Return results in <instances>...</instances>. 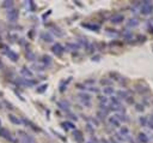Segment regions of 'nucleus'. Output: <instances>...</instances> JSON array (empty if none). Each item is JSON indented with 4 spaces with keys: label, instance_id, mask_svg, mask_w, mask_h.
Returning a JSON list of instances; mask_svg holds the SVG:
<instances>
[{
    "label": "nucleus",
    "instance_id": "obj_1",
    "mask_svg": "<svg viewBox=\"0 0 153 143\" xmlns=\"http://www.w3.org/2000/svg\"><path fill=\"white\" fill-rule=\"evenodd\" d=\"M17 133L19 136V143H36L34 137L31 136V135H29L28 132L23 131V130H19Z\"/></svg>",
    "mask_w": 153,
    "mask_h": 143
},
{
    "label": "nucleus",
    "instance_id": "obj_2",
    "mask_svg": "<svg viewBox=\"0 0 153 143\" xmlns=\"http://www.w3.org/2000/svg\"><path fill=\"white\" fill-rule=\"evenodd\" d=\"M0 137H3L5 140H9L12 143H18V138H16L14 136H12V133L10 132V130L6 129V128H0Z\"/></svg>",
    "mask_w": 153,
    "mask_h": 143
},
{
    "label": "nucleus",
    "instance_id": "obj_3",
    "mask_svg": "<svg viewBox=\"0 0 153 143\" xmlns=\"http://www.w3.org/2000/svg\"><path fill=\"white\" fill-rule=\"evenodd\" d=\"M6 16H7V19H9V22L16 23V22L18 21V17H19V10L16 9V7H13V9H11V10H7Z\"/></svg>",
    "mask_w": 153,
    "mask_h": 143
},
{
    "label": "nucleus",
    "instance_id": "obj_4",
    "mask_svg": "<svg viewBox=\"0 0 153 143\" xmlns=\"http://www.w3.org/2000/svg\"><path fill=\"white\" fill-rule=\"evenodd\" d=\"M16 83L18 85H23V87H34L36 84V81L33 78H17L16 79Z\"/></svg>",
    "mask_w": 153,
    "mask_h": 143
},
{
    "label": "nucleus",
    "instance_id": "obj_5",
    "mask_svg": "<svg viewBox=\"0 0 153 143\" xmlns=\"http://www.w3.org/2000/svg\"><path fill=\"white\" fill-rule=\"evenodd\" d=\"M79 100L82 101V104L86 107H91V95L87 93H79L78 94Z\"/></svg>",
    "mask_w": 153,
    "mask_h": 143
},
{
    "label": "nucleus",
    "instance_id": "obj_6",
    "mask_svg": "<svg viewBox=\"0 0 153 143\" xmlns=\"http://www.w3.org/2000/svg\"><path fill=\"white\" fill-rule=\"evenodd\" d=\"M4 47V53H5V55L9 59H11L12 61H18V59H19V55H18V53H16L14 51H12V50H10V48H7V47H5V46H3Z\"/></svg>",
    "mask_w": 153,
    "mask_h": 143
},
{
    "label": "nucleus",
    "instance_id": "obj_7",
    "mask_svg": "<svg viewBox=\"0 0 153 143\" xmlns=\"http://www.w3.org/2000/svg\"><path fill=\"white\" fill-rule=\"evenodd\" d=\"M152 11H153V5L150 1H145L141 4L140 12L142 14H150V13H152Z\"/></svg>",
    "mask_w": 153,
    "mask_h": 143
},
{
    "label": "nucleus",
    "instance_id": "obj_8",
    "mask_svg": "<svg viewBox=\"0 0 153 143\" xmlns=\"http://www.w3.org/2000/svg\"><path fill=\"white\" fill-rule=\"evenodd\" d=\"M52 51L55 55H58V57H61V55L65 53V47H63L61 43H55L53 47H52Z\"/></svg>",
    "mask_w": 153,
    "mask_h": 143
},
{
    "label": "nucleus",
    "instance_id": "obj_9",
    "mask_svg": "<svg viewBox=\"0 0 153 143\" xmlns=\"http://www.w3.org/2000/svg\"><path fill=\"white\" fill-rule=\"evenodd\" d=\"M22 124H25L27 126H29V128H30V129H33L34 131H37V132L41 131V129H39L35 123H33V122L29 120V119H27V118H23V119H22Z\"/></svg>",
    "mask_w": 153,
    "mask_h": 143
},
{
    "label": "nucleus",
    "instance_id": "obj_10",
    "mask_svg": "<svg viewBox=\"0 0 153 143\" xmlns=\"http://www.w3.org/2000/svg\"><path fill=\"white\" fill-rule=\"evenodd\" d=\"M58 106H59L62 111H65L66 113H68V112H69V102H68V101H66V100L59 101V102H58Z\"/></svg>",
    "mask_w": 153,
    "mask_h": 143
},
{
    "label": "nucleus",
    "instance_id": "obj_11",
    "mask_svg": "<svg viewBox=\"0 0 153 143\" xmlns=\"http://www.w3.org/2000/svg\"><path fill=\"white\" fill-rule=\"evenodd\" d=\"M20 75L23 76V78H33V71L29 70L28 67H22Z\"/></svg>",
    "mask_w": 153,
    "mask_h": 143
},
{
    "label": "nucleus",
    "instance_id": "obj_12",
    "mask_svg": "<svg viewBox=\"0 0 153 143\" xmlns=\"http://www.w3.org/2000/svg\"><path fill=\"white\" fill-rule=\"evenodd\" d=\"M73 136H74V140H75L78 143H83V142H84L83 132L80 131V130H74V131H73Z\"/></svg>",
    "mask_w": 153,
    "mask_h": 143
},
{
    "label": "nucleus",
    "instance_id": "obj_13",
    "mask_svg": "<svg viewBox=\"0 0 153 143\" xmlns=\"http://www.w3.org/2000/svg\"><path fill=\"white\" fill-rule=\"evenodd\" d=\"M84 28H86V29H88V30H92V31H97V30H99V25L98 24H92V23H83L82 24Z\"/></svg>",
    "mask_w": 153,
    "mask_h": 143
},
{
    "label": "nucleus",
    "instance_id": "obj_14",
    "mask_svg": "<svg viewBox=\"0 0 153 143\" xmlns=\"http://www.w3.org/2000/svg\"><path fill=\"white\" fill-rule=\"evenodd\" d=\"M9 120L14 125H20L22 124V119H19L18 117H16L13 114H9Z\"/></svg>",
    "mask_w": 153,
    "mask_h": 143
},
{
    "label": "nucleus",
    "instance_id": "obj_15",
    "mask_svg": "<svg viewBox=\"0 0 153 143\" xmlns=\"http://www.w3.org/2000/svg\"><path fill=\"white\" fill-rule=\"evenodd\" d=\"M41 37L44 42H53V35L50 33H42Z\"/></svg>",
    "mask_w": 153,
    "mask_h": 143
},
{
    "label": "nucleus",
    "instance_id": "obj_16",
    "mask_svg": "<svg viewBox=\"0 0 153 143\" xmlns=\"http://www.w3.org/2000/svg\"><path fill=\"white\" fill-rule=\"evenodd\" d=\"M41 63L46 66V67H48L50 64H52V58L49 57V55H43L42 57V59H41Z\"/></svg>",
    "mask_w": 153,
    "mask_h": 143
},
{
    "label": "nucleus",
    "instance_id": "obj_17",
    "mask_svg": "<svg viewBox=\"0 0 153 143\" xmlns=\"http://www.w3.org/2000/svg\"><path fill=\"white\" fill-rule=\"evenodd\" d=\"M71 81H72V77H69V78L67 79V82H66V81H62V82L60 83V87H59L60 89H59V90H60L61 93H63V91H65V90L67 89V85H68V83H69Z\"/></svg>",
    "mask_w": 153,
    "mask_h": 143
},
{
    "label": "nucleus",
    "instance_id": "obj_18",
    "mask_svg": "<svg viewBox=\"0 0 153 143\" xmlns=\"http://www.w3.org/2000/svg\"><path fill=\"white\" fill-rule=\"evenodd\" d=\"M123 19H124V17L122 14H114V16H112V18H111V22L115 23V24H117V23H121Z\"/></svg>",
    "mask_w": 153,
    "mask_h": 143
},
{
    "label": "nucleus",
    "instance_id": "obj_19",
    "mask_svg": "<svg viewBox=\"0 0 153 143\" xmlns=\"http://www.w3.org/2000/svg\"><path fill=\"white\" fill-rule=\"evenodd\" d=\"M3 7H4V9H6V10H11V9H13V7H14V3L11 1V0H6V1L3 3Z\"/></svg>",
    "mask_w": 153,
    "mask_h": 143
},
{
    "label": "nucleus",
    "instance_id": "obj_20",
    "mask_svg": "<svg viewBox=\"0 0 153 143\" xmlns=\"http://www.w3.org/2000/svg\"><path fill=\"white\" fill-rule=\"evenodd\" d=\"M109 123H110V125L115 126V128H118V126H120V122H118V119H117L115 116L109 118Z\"/></svg>",
    "mask_w": 153,
    "mask_h": 143
},
{
    "label": "nucleus",
    "instance_id": "obj_21",
    "mask_svg": "<svg viewBox=\"0 0 153 143\" xmlns=\"http://www.w3.org/2000/svg\"><path fill=\"white\" fill-rule=\"evenodd\" d=\"M138 140L141 142V143H148V137H147V135L146 133H139V136H138Z\"/></svg>",
    "mask_w": 153,
    "mask_h": 143
},
{
    "label": "nucleus",
    "instance_id": "obj_22",
    "mask_svg": "<svg viewBox=\"0 0 153 143\" xmlns=\"http://www.w3.org/2000/svg\"><path fill=\"white\" fill-rule=\"evenodd\" d=\"M117 95H118V99H123V100H126L128 96H129V94H128V91H123V90L117 91Z\"/></svg>",
    "mask_w": 153,
    "mask_h": 143
},
{
    "label": "nucleus",
    "instance_id": "obj_23",
    "mask_svg": "<svg viewBox=\"0 0 153 143\" xmlns=\"http://www.w3.org/2000/svg\"><path fill=\"white\" fill-rule=\"evenodd\" d=\"M27 58H28L29 60H31V61H34V60L36 59V55H35L34 52H31L30 50H27Z\"/></svg>",
    "mask_w": 153,
    "mask_h": 143
},
{
    "label": "nucleus",
    "instance_id": "obj_24",
    "mask_svg": "<svg viewBox=\"0 0 153 143\" xmlns=\"http://www.w3.org/2000/svg\"><path fill=\"white\" fill-rule=\"evenodd\" d=\"M95 83H96V79L95 78H88V79H85V81H84V84L86 87H93Z\"/></svg>",
    "mask_w": 153,
    "mask_h": 143
},
{
    "label": "nucleus",
    "instance_id": "obj_25",
    "mask_svg": "<svg viewBox=\"0 0 153 143\" xmlns=\"http://www.w3.org/2000/svg\"><path fill=\"white\" fill-rule=\"evenodd\" d=\"M61 125H62L66 130H67V129H75L74 124H73V123H71V122H65V123H62Z\"/></svg>",
    "mask_w": 153,
    "mask_h": 143
},
{
    "label": "nucleus",
    "instance_id": "obj_26",
    "mask_svg": "<svg viewBox=\"0 0 153 143\" xmlns=\"http://www.w3.org/2000/svg\"><path fill=\"white\" fill-rule=\"evenodd\" d=\"M33 67H34L36 71H43V70H46V69H47V67L42 64V63H39V64H34V65H33Z\"/></svg>",
    "mask_w": 153,
    "mask_h": 143
},
{
    "label": "nucleus",
    "instance_id": "obj_27",
    "mask_svg": "<svg viewBox=\"0 0 153 143\" xmlns=\"http://www.w3.org/2000/svg\"><path fill=\"white\" fill-rule=\"evenodd\" d=\"M103 93L105 95H111L115 93V90H114V88H111V87H105V88L103 89Z\"/></svg>",
    "mask_w": 153,
    "mask_h": 143
},
{
    "label": "nucleus",
    "instance_id": "obj_28",
    "mask_svg": "<svg viewBox=\"0 0 153 143\" xmlns=\"http://www.w3.org/2000/svg\"><path fill=\"white\" fill-rule=\"evenodd\" d=\"M139 24V22H138V19H129V21H128L127 22V25L128 27H136V25H138Z\"/></svg>",
    "mask_w": 153,
    "mask_h": 143
},
{
    "label": "nucleus",
    "instance_id": "obj_29",
    "mask_svg": "<svg viewBox=\"0 0 153 143\" xmlns=\"http://www.w3.org/2000/svg\"><path fill=\"white\" fill-rule=\"evenodd\" d=\"M47 88H48V85H47V84H42V85H39L38 88L36 89V91L41 94V93H44V91L47 90Z\"/></svg>",
    "mask_w": 153,
    "mask_h": 143
},
{
    "label": "nucleus",
    "instance_id": "obj_30",
    "mask_svg": "<svg viewBox=\"0 0 153 143\" xmlns=\"http://www.w3.org/2000/svg\"><path fill=\"white\" fill-rule=\"evenodd\" d=\"M67 47H69L71 50H78L80 46H79L78 43H75V42H74V43H73V42H68V43H67Z\"/></svg>",
    "mask_w": 153,
    "mask_h": 143
},
{
    "label": "nucleus",
    "instance_id": "obj_31",
    "mask_svg": "<svg viewBox=\"0 0 153 143\" xmlns=\"http://www.w3.org/2000/svg\"><path fill=\"white\" fill-rule=\"evenodd\" d=\"M98 100L101 102V105H107V102H108V98L107 96H98Z\"/></svg>",
    "mask_w": 153,
    "mask_h": 143
},
{
    "label": "nucleus",
    "instance_id": "obj_32",
    "mask_svg": "<svg viewBox=\"0 0 153 143\" xmlns=\"http://www.w3.org/2000/svg\"><path fill=\"white\" fill-rule=\"evenodd\" d=\"M27 5H28V7L30 9V11H33V12H34V10H35V4H34V1L29 0V1L27 3Z\"/></svg>",
    "mask_w": 153,
    "mask_h": 143
},
{
    "label": "nucleus",
    "instance_id": "obj_33",
    "mask_svg": "<svg viewBox=\"0 0 153 143\" xmlns=\"http://www.w3.org/2000/svg\"><path fill=\"white\" fill-rule=\"evenodd\" d=\"M86 126H87V131L90 132V133H93V132H95V126H93L91 123H88Z\"/></svg>",
    "mask_w": 153,
    "mask_h": 143
},
{
    "label": "nucleus",
    "instance_id": "obj_34",
    "mask_svg": "<svg viewBox=\"0 0 153 143\" xmlns=\"http://www.w3.org/2000/svg\"><path fill=\"white\" fill-rule=\"evenodd\" d=\"M53 33L56 34L58 36H62V35H63V33H62V31H60L59 28H54V29H53Z\"/></svg>",
    "mask_w": 153,
    "mask_h": 143
},
{
    "label": "nucleus",
    "instance_id": "obj_35",
    "mask_svg": "<svg viewBox=\"0 0 153 143\" xmlns=\"http://www.w3.org/2000/svg\"><path fill=\"white\" fill-rule=\"evenodd\" d=\"M86 90H90V91H92V93H99V89L96 88V87H87Z\"/></svg>",
    "mask_w": 153,
    "mask_h": 143
},
{
    "label": "nucleus",
    "instance_id": "obj_36",
    "mask_svg": "<svg viewBox=\"0 0 153 143\" xmlns=\"http://www.w3.org/2000/svg\"><path fill=\"white\" fill-rule=\"evenodd\" d=\"M101 83H102V84H104V85H109V84H111V83H112V81H111V78H110V79H102Z\"/></svg>",
    "mask_w": 153,
    "mask_h": 143
},
{
    "label": "nucleus",
    "instance_id": "obj_37",
    "mask_svg": "<svg viewBox=\"0 0 153 143\" xmlns=\"http://www.w3.org/2000/svg\"><path fill=\"white\" fill-rule=\"evenodd\" d=\"M4 105L6 106V108H9V109H13L14 108L13 105L11 104V102H9V101H4Z\"/></svg>",
    "mask_w": 153,
    "mask_h": 143
},
{
    "label": "nucleus",
    "instance_id": "obj_38",
    "mask_svg": "<svg viewBox=\"0 0 153 143\" xmlns=\"http://www.w3.org/2000/svg\"><path fill=\"white\" fill-rule=\"evenodd\" d=\"M77 88H78V89H82V90H86L87 87H86L85 84H80V83H79V84H77Z\"/></svg>",
    "mask_w": 153,
    "mask_h": 143
},
{
    "label": "nucleus",
    "instance_id": "obj_39",
    "mask_svg": "<svg viewBox=\"0 0 153 143\" xmlns=\"http://www.w3.org/2000/svg\"><path fill=\"white\" fill-rule=\"evenodd\" d=\"M140 123H141L142 126H146V124H147V119H146V118H140Z\"/></svg>",
    "mask_w": 153,
    "mask_h": 143
},
{
    "label": "nucleus",
    "instance_id": "obj_40",
    "mask_svg": "<svg viewBox=\"0 0 153 143\" xmlns=\"http://www.w3.org/2000/svg\"><path fill=\"white\" fill-rule=\"evenodd\" d=\"M126 101L128 102V104H133V102H134V100L132 99V96H131V95H129V96H128V98L126 99Z\"/></svg>",
    "mask_w": 153,
    "mask_h": 143
},
{
    "label": "nucleus",
    "instance_id": "obj_41",
    "mask_svg": "<svg viewBox=\"0 0 153 143\" xmlns=\"http://www.w3.org/2000/svg\"><path fill=\"white\" fill-rule=\"evenodd\" d=\"M136 109H138V111H143V105H138V106H136Z\"/></svg>",
    "mask_w": 153,
    "mask_h": 143
},
{
    "label": "nucleus",
    "instance_id": "obj_42",
    "mask_svg": "<svg viewBox=\"0 0 153 143\" xmlns=\"http://www.w3.org/2000/svg\"><path fill=\"white\" fill-rule=\"evenodd\" d=\"M148 125H150V126H148L150 129H153V122H151V120H150V122H148Z\"/></svg>",
    "mask_w": 153,
    "mask_h": 143
},
{
    "label": "nucleus",
    "instance_id": "obj_43",
    "mask_svg": "<svg viewBox=\"0 0 153 143\" xmlns=\"http://www.w3.org/2000/svg\"><path fill=\"white\" fill-rule=\"evenodd\" d=\"M110 142H111V143H118V142H116L115 138H110Z\"/></svg>",
    "mask_w": 153,
    "mask_h": 143
},
{
    "label": "nucleus",
    "instance_id": "obj_44",
    "mask_svg": "<svg viewBox=\"0 0 153 143\" xmlns=\"http://www.w3.org/2000/svg\"><path fill=\"white\" fill-rule=\"evenodd\" d=\"M0 128H1V120H0Z\"/></svg>",
    "mask_w": 153,
    "mask_h": 143
},
{
    "label": "nucleus",
    "instance_id": "obj_45",
    "mask_svg": "<svg viewBox=\"0 0 153 143\" xmlns=\"http://www.w3.org/2000/svg\"><path fill=\"white\" fill-rule=\"evenodd\" d=\"M0 96H3V94H1V93H0Z\"/></svg>",
    "mask_w": 153,
    "mask_h": 143
}]
</instances>
